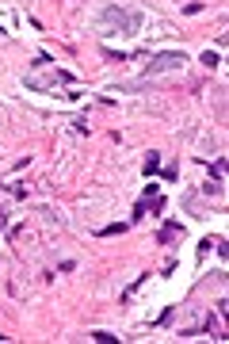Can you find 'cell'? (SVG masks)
Here are the masks:
<instances>
[{
	"label": "cell",
	"mask_w": 229,
	"mask_h": 344,
	"mask_svg": "<svg viewBox=\"0 0 229 344\" xmlns=\"http://www.w3.org/2000/svg\"><path fill=\"white\" fill-rule=\"evenodd\" d=\"M180 230H184V226H180V222H168V226H164L161 234H157V241H161V245H168V241H172V237L180 234Z\"/></svg>",
	"instance_id": "obj_1"
},
{
	"label": "cell",
	"mask_w": 229,
	"mask_h": 344,
	"mask_svg": "<svg viewBox=\"0 0 229 344\" xmlns=\"http://www.w3.org/2000/svg\"><path fill=\"white\" fill-rule=\"evenodd\" d=\"M157 168H161V153H153L149 161H145V176H153V172H157Z\"/></svg>",
	"instance_id": "obj_3"
},
{
	"label": "cell",
	"mask_w": 229,
	"mask_h": 344,
	"mask_svg": "<svg viewBox=\"0 0 229 344\" xmlns=\"http://www.w3.org/2000/svg\"><path fill=\"white\" fill-rule=\"evenodd\" d=\"M103 237H115V234H126V222H111V226H103L99 230Z\"/></svg>",
	"instance_id": "obj_2"
},
{
	"label": "cell",
	"mask_w": 229,
	"mask_h": 344,
	"mask_svg": "<svg viewBox=\"0 0 229 344\" xmlns=\"http://www.w3.org/2000/svg\"><path fill=\"white\" fill-rule=\"evenodd\" d=\"M92 340H99V344H111V340H119V336H111V333H103V329H99V333H92Z\"/></svg>",
	"instance_id": "obj_4"
}]
</instances>
